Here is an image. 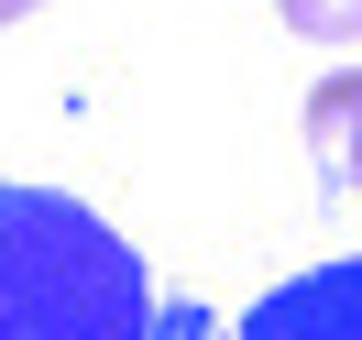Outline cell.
Instances as JSON below:
<instances>
[{"label": "cell", "mask_w": 362, "mask_h": 340, "mask_svg": "<svg viewBox=\"0 0 362 340\" xmlns=\"http://www.w3.org/2000/svg\"><path fill=\"white\" fill-rule=\"evenodd\" d=\"M143 252L66 187L0 176V340H154Z\"/></svg>", "instance_id": "cell-1"}, {"label": "cell", "mask_w": 362, "mask_h": 340, "mask_svg": "<svg viewBox=\"0 0 362 340\" xmlns=\"http://www.w3.org/2000/svg\"><path fill=\"white\" fill-rule=\"evenodd\" d=\"M242 340H362V264H308L242 307Z\"/></svg>", "instance_id": "cell-2"}, {"label": "cell", "mask_w": 362, "mask_h": 340, "mask_svg": "<svg viewBox=\"0 0 362 340\" xmlns=\"http://www.w3.org/2000/svg\"><path fill=\"white\" fill-rule=\"evenodd\" d=\"M308 165H318V187L362 176V66H340V77L308 88Z\"/></svg>", "instance_id": "cell-3"}, {"label": "cell", "mask_w": 362, "mask_h": 340, "mask_svg": "<svg viewBox=\"0 0 362 340\" xmlns=\"http://www.w3.org/2000/svg\"><path fill=\"white\" fill-rule=\"evenodd\" d=\"M286 11V33H308V45H362V0H274Z\"/></svg>", "instance_id": "cell-4"}, {"label": "cell", "mask_w": 362, "mask_h": 340, "mask_svg": "<svg viewBox=\"0 0 362 340\" xmlns=\"http://www.w3.org/2000/svg\"><path fill=\"white\" fill-rule=\"evenodd\" d=\"M154 340H220V329H209V307H165V318H154Z\"/></svg>", "instance_id": "cell-5"}, {"label": "cell", "mask_w": 362, "mask_h": 340, "mask_svg": "<svg viewBox=\"0 0 362 340\" xmlns=\"http://www.w3.org/2000/svg\"><path fill=\"white\" fill-rule=\"evenodd\" d=\"M23 11H45V0H0V33H11V23H23Z\"/></svg>", "instance_id": "cell-6"}]
</instances>
